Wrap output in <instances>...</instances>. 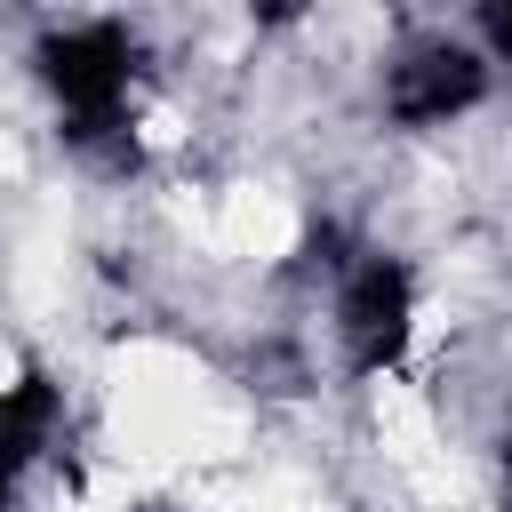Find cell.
I'll return each mask as SVG.
<instances>
[{
    "mask_svg": "<svg viewBox=\"0 0 512 512\" xmlns=\"http://www.w3.org/2000/svg\"><path fill=\"white\" fill-rule=\"evenodd\" d=\"M48 96L64 104V136L80 152H104L112 168H136V144H128V80H136V32L128 24H72V32H48L32 48Z\"/></svg>",
    "mask_w": 512,
    "mask_h": 512,
    "instance_id": "6da1fadb",
    "label": "cell"
},
{
    "mask_svg": "<svg viewBox=\"0 0 512 512\" xmlns=\"http://www.w3.org/2000/svg\"><path fill=\"white\" fill-rule=\"evenodd\" d=\"M336 336H344L352 376L400 368L408 336H416V272L400 256H360L344 272V296H336Z\"/></svg>",
    "mask_w": 512,
    "mask_h": 512,
    "instance_id": "7a4b0ae2",
    "label": "cell"
},
{
    "mask_svg": "<svg viewBox=\"0 0 512 512\" xmlns=\"http://www.w3.org/2000/svg\"><path fill=\"white\" fill-rule=\"evenodd\" d=\"M504 480H512V448H504Z\"/></svg>",
    "mask_w": 512,
    "mask_h": 512,
    "instance_id": "8992f818",
    "label": "cell"
},
{
    "mask_svg": "<svg viewBox=\"0 0 512 512\" xmlns=\"http://www.w3.org/2000/svg\"><path fill=\"white\" fill-rule=\"evenodd\" d=\"M480 32H488V48L512 64V0H488V8H480Z\"/></svg>",
    "mask_w": 512,
    "mask_h": 512,
    "instance_id": "5b68a950",
    "label": "cell"
},
{
    "mask_svg": "<svg viewBox=\"0 0 512 512\" xmlns=\"http://www.w3.org/2000/svg\"><path fill=\"white\" fill-rule=\"evenodd\" d=\"M480 96H488V64L472 48H456V40H424L384 72V112L400 128H440V120L472 112Z\"/></svg>",
    "mask_w": 512,
    "mask_h": 512,
    "instance_id": "3957f363",
    "label": "cell"
},
{
    "mask_svg": "<svg viewBox=\"0 0 512 512\" xmlns=\"http://www.w3.org/2000/svg\"><path fill=\"white\" fill-rule=\"evenodd\" d=\"M56 424H64V392L48 368H24L16 384H0V512H16V480L40 464Z\"/></svg>",
    "mask_w": 512,
    "mask_h": 512,
    "instance_id": "277c9868",
    "label": "cell"
}]
</instances>
